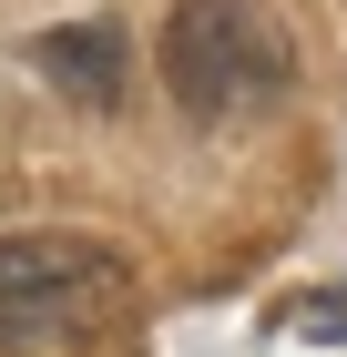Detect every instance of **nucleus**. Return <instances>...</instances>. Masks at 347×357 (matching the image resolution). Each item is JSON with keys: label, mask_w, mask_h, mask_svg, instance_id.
<instances>
[{"label": "nucleus", "mask_w": 347, "mask_h": 357, "mask_svg": "<svg viewBox=\"0 0 347 357\" xmlns=\"http://www.w3.org/2000/svg\"><path fill=\"white\" fill-rule=\"evenodd\" d=\"M154 72L194 123H256V112L286 102L296 52H286L266 0H174L163 41H154Z\"/></svg>", "instance_id": "1"}, {"label": "nucleus", "mask_w": 347, "mask_h": 357, "mask_svg": "<svg viewBox=\"0 0 347 357\" xmlns=\"http://www.w3.org/2000/svg\"><path fill=\"white\" fill-rule=\"evenodd\" d=\"M123 296H133V266L103 235H0V337L10 347L92 337Z\"/></svg>", "instance_id": "2"}, {"label": "nucleus", "mask_w": 347, "mask_h": 357, "mask_svg": "<svg viewBox=\"0 0 347 357\" xmlns=\"http://www.w3.org/2000/svg\"><path fill=\"white\" fill-rule=\"evenodd\" d=\"M31 72H52L72 102H112V92H123V31H112V21L31 31Z\"/></svg>", "instance_id": "3"}, {"label": "nucleus", "mask_w": 347, "mask_h": 357, "mask_svg": "<svg viewBox=\"0 0 347 357\" xmlns=\"http://www.w3.org/2000/svg\"><path fill=\"white\" fill-rule=\"evenodd\" d=\"M286 327H296V337H317V347H347V275H337V286H317V296H296V306H286Z\"/></svg>", "instance_id": "4"}]
</instances>
